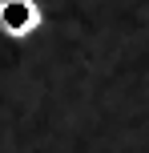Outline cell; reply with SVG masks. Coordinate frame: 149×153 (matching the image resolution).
<instances>
[{"label":"cell","instance_id":"6da1fadb","mask_svg":"<svg viewBox=\"0 0 149 153\" xmlns=\"http://www.w3.org/2000/svg\"><path fill=\"white\" fill-rule=\"evenodd\" d=\"M40 28V4L36 0H0V32L12 40H28Z\"/></svg>","mask_w":149,"mask_h":153}]
</instances>
